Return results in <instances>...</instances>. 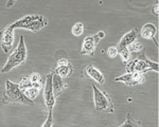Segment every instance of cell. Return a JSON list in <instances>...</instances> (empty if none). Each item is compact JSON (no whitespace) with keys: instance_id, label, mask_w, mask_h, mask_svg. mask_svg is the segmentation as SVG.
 <instances>
[{"instance_id":"cell-1","label":"cell","mask_w":159,"mask_h":127,"mask_svg":"<svg viewBox=\"0 0 159 127\" xmlns=\"http://www.w3.org/2000/svg\"><path fill=\"white\" fill-rule=\"evenodd\" d=\"M126 71L129 73H140L144 74L148 71H156L158 72L159 66L157 63L150 60L145 55V50L142 49L139 52L130 53L129 62L125 64Z\"/></svg>"},{"instance_id":"cell-2","label":"cell","mask_w":159,"mask_h":127,"mask_svg":"<svg viewBox=\"0 0 159 127\" xmlns=\"http://www.w3.org/2000/svg\"><path fill=\"white\" fill-rule=\"evenodd\" d=\"M2 102L4 104H24V105L33 106L34 102L24 94L19 88V85L11 82V81H6V88L2 95Z\"/></svg>"},{"instance_id":"cell-3","label":"cell","mask_w":159,"mask_h":127,"mask_svg":"<svg viewBox=\"0 0 159 127\" xmlns=\"http://www.w3.org/2000/svg\"><path fill=\"white\" fill-rule=\"evenodd\" d=\"M27 57H28V52H27V48H25L24 36H20L19 45L17 46L16 50L10 55L9 58H7L6 65L0 70V72L7 73V72H9V71H11L13 68L22 65V64H25Z\"/></svg>"},{"instance_id":"cell-4","label":"cell","mask_w":159,"mask_h":127,"mask_svg":"<svg viewBox=\"0 0 159 127\" xmlns=\"http://www.w3.org/2000/svg\"><path fill=\"white\" fill-rule=\"evenodd\" d=\"M93 89V98H94V108L98 111L112 113L115 111L114 104L105 91H101L96 85H92Z\"/></svg>"},{"instance_id":"cell-5","label":"cell","mask_w":159,"mask_h":127,"mask_svg":"<svg viewBox=\"0 0 159 127\" xmlns=\"http://www.w3.org/2000/svg\"><path fill=\"white\" fill-rule=\"evenodd\" d=\"M105 33L103 31H100L97 34L91 35V36H87L85 39L83 40V46H82L81 49V54L82 55H92L94 54V50H96V47L98 46L99 42L104 38Z\"/></svg>"},{"instance_id":"cell-6","label":"cell","mask_w":159,"mask_h":127,"mask_svg":"<svg viewBox=\"0 0 159 127\" xmlns=\"http://www.w3.org/2000/svg\"><path fill=\"white\" fill-rule=\"evenodd\" d=\"M0 44L4 53H9L12 50L14 44V29L7 25L0 32Z\"/></svg>"},{"instance_id":"cell-7","label":"cell","mask_w":159,"mask_h":127,"mask_svg":"<svg viewBox=\"0 0 159 127\" xmlns=\"http://www.w3.org/2000/svg\"><path fill=\"white\" fill-rule=\"evenodd\" d=\"M52 75L53 72H50L46 76V85L43 90V98H45V103L48 110H53V107L55 105V98L52 87Z\"/></svg>"},{"instance_id":"cell-8","label":"cell","mask_w":159,"mask_h":127,"mask_svg":"<svg viewBox=\"0 0 159 127\" xmlns=\"http://www.w3.org/2000/svg\"><path fill=\"white\" fill-rule=\"evenodd\" d=\"M116 82H122L129 86H134V85H140L144 82V76L140 73H125L119 77L115 78Z\"/></svg>"},{"instance_id":"cell-9","label":"cell","mask_w":159,"mask_h":127,"mask_svg":"<svg viewBox=\"0 0 159 127\" xmlns=\"http://www.w3.org/2000/svg\"><path fill=\"white\" fill-rule=\"evenodd\" d=\"M73 72V68L71 64L68 62L66 58H61L57 60V65H56V69L54 73L58 74L61 78L69 77Z\"/></svg>"},{"instance_id":"cell-10","label":"cell","mask_w":159,"mask_h":127,"mask_svg":"<svg viewBox=\"0 0 159 127\" xmlns=\"http://www.w3.org/2000/svg\"><path fill=\"white\" fill-rule=\"evenodd\" d=\"M137 36H138V30L137 29H133V30H130L129 33L124 34V36L120 39L119 44H118V46H117L118 53H120L121 51L127 49V47H129L130 44H133L134 42H136Z\"/></svg>"},{"instance_id":"cell-11","label":"cell","mask_w":159,"mask_h":127,"mask_svg":"<svg viewBox=\"0 0 159 127\" xmlns=\"http://www.w3.org/2000/svg\"><path fill=\"white\" fill-rule=\"evenodd\" d=\"M140 35L141 37L145 38V39H151L155 42L156 46H158L157 42V28H156L155 24H145L141 28V31H140Z\"/></svg>"},{"instance_id":"cell-12","label":"cell","mask_w":159,"mask_h":127,"mask_svg":"<svg viewBox=\"0 0 159 127\" xmlns=\"http://www.w3.org/2000/svg\"><path fill=\"white\" fill-rule=\"evenodd\" d=\"M52 87H53V93H54V98L58 96L63 92L65 89H67L69 87L68 84H66L63 81V78L61 77L58 74L53 72L52 75Z\"/></svg>"},{"instance_id":"cell-13","label":"cell","mask_w":159,"mask_h":127,"mask_svg":"<svg viewBox=\"0 0 159 127\" xmlns=\"http://www.w3.org/2000/svg\"><path fill=\"white\" fill-rule=\"evenodd\" d=\"M84 72H85V75H87V77L96 81V82L99 83L100 85H103L105 83V78H104L103 74H102L97 68H94L92 65L87 66L85 68V70H84Z\"/></svg>"},{"instance_id":"cell-14","label":"cell","mask_w":159,"mask_h":127,"mask_svg":"<svg viewBox=\"0 0 159 127\" xmlns=\"http://www.w3.org/2000/svg\"><path fill=\"white\" fill-rule=\"evenodd\" d=\"M39 16H40V15H28V16L22 17L21 19L17 20V21L13 22V24H10V25H11L13 29H18V28L25 29V28L27 27L29 24H31L32 21H34V20L39 18Z\"/></svg>"},{"instance_id":"cell-15","label":"cell","mask_w":159,"mask_h":127,"mask_svg":"<svg viewBox=\"0 0 159 127\" xmlns=\"http://www.w3.org/2000/svg\"><path fill=\"white\" fill-rule=\"evenodd\" d=\"M47 24H48V20L40 15L39 18L34 20V21H32L31 24H29L25 29L30 30V31H33V32H38L39 30H42L43 28H45L46 25H47Z\"/></svg>"},{"instance_id":"cell-16","label":"cell","mask_w":159,"mask_h":127,"mask_svg":"<svg viewBox=\"0 0 159 127\" xmlns=\"http://www.w3.org/2000/svg\"><path fill=\"white\" fill-rule=\"evenodd\" d=\"M120 127H142V122L139 120H135L132 116V114L127 113L124 124H122Z\"/></svg>"},{"instance_id":"cell-17","label":"cell","mask_w":159,"mask_h":127,"mask_svg":"<svg viewBox=\"0 0 159 127\" xmlns=\"http://www.w3.org/2000/svg\"><path fill=\"white\" fill-rule=\"evenodd\" d=\"M31 83L33 84V87L37 89H42V76L38 74L37 72H33L32 74L29 76Z\"/></svg>"},{"instance_id":"cell-18","label":"cell","mask_w":159,"mask_h":127,"mask_svg":"<svg viewBox=\"0 0 159 127\" xmlns=\"http://www.w3.org/2000/svg\"><path fill=\"white\" fill-rule=\"evenodd\" d=\"M38 93H39V89L34 88V87H31L24 91V94L27 96L28 99H30V100H32V101L38 95Z\"/></svg>"},{"instance_id":"cell-19","label":"cell","mask_w":159,"mask_h":127,"mask_svg":"<svg viewBox=\"0 0 159 127\" xmlns=\"http://www.w3.org/2000/svg\"><path fill=\"white\" fill-rule=\"evenodd\" d=\"M71 32H72V34L74 36H80V35H82L84 32L83 24H82V22H76L72 27V29H71Z\"/></svg>"},{"instance_id":"cell-20","label":"cell","mask_w":159,"mask_h":127,"mask_svg":"<svg viewBox=\"0 0 159 127\" xmlns=\"http://www.w3.org/2000/svg\"><path fill=\"white\" fill-rule=\"evenodd\" d=\"M143 49V46L141 44L140 42H134L133 44H130L129 47H127V51H129V53H133V52H139Z\"/></svg>"},{"instance_id":"cell-21","label":"cell","mask_w":159,"mask_h":127,"mask_svg":"<svg viewBox=\"0 0 159 127\" xmlns=\"http://www.w3.org/2000/svg\"><path fill=\"white\" fill-rule=\"evenodd\" d=\"M52 126H53V110H49L47 119L43 122L42 127H52Z\"/></svg>"},{"instance_id":"cell-22","label":"cell","mask_w":159,"mask_h":127,"mask_svg":"<svg viewBox=\"0 0 159 127\" xmlns=\"http://www.w3.org/2000/svg\"><path fill=\"white\" fill-rule=\"evenodd\" d=\"M107 54L110 58H116L118 56V50H117V47H109L107 49Z\"/></svg>"},{"instance_id":"cell-23","label":"cell","mask_w":159,"mask_h":127,"mask_svg":"<svg viewBox=\"0 0 159 127\" xmlns=\"http://www.w3.org/2000/svg\"><path fill=\"white\" fill-rule=\"evenodd\" d=\"M158 11H159V3H158V2H156L155 4H153V6H152V13L154 15H156V16H157Z\"/></svg>"},{"instance_id":"cell-24","label":"cell","mask_w":159,"mask_h":127,"mask_svg":"<svg viewBox=\"0 0 159 127\" xmlns=\"http://www.w3.org/2000/svg\"><path fill=\"white\" fill-rule=\"evenodd\" d=\"M14 3H15V1H10V2H7V7H12Z\"/></svg>"}]
</instances>
